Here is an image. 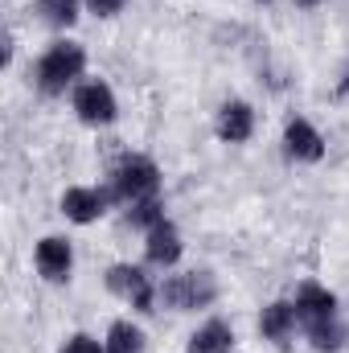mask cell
<instances>
[{"instance_id": "obj_1", "label": "cell", "mask_w": 349, "mask_h": 353, "mask_svg": "<svg viewBox=\"0 0 349 353\" xmlns=\"http://www.w3.org/2000/svg\"><path fill=\"white\" fill-rule=\"evenodd\" d=\"M83 66H87V50H83V46H74V41L50 46V50L41 54L37 70H33V74H37V90H41V94H62V90L83 74Z\"/></svg>"}, {"instance_id": "obj_2", "label": "cell", "mask_w": 349, "mask_h": 353, "mask_svg": "<svg viewBox=\"0 0 349 353\" xmlns=\"http://www.w3.org/2000/svg\"><path fill=\"white\" fill-rule=\"evenodd\" d=\"M115 181H111V197H119V201H144V197H157V185H161V169L148 161V157H140V152H128L119 165H115Z\"/></svg>"}, {"instance_id": "obj_3", "label": "cell", "mask_w": 349, "mask_h": 353, "mask_svg": "<svg viewBox=\"0 0 349 353\" xmlns=\"http://www.w3.org/2000/svg\"><path fill=\"white\" fill-rule=\"evenodd\" d=\"M173 312H193V308H210L218 296V283L210 271H185V275H169L157 292Z\"/></svg>"}, {"instance_id": "obj_4", "label": "cell", "mask_w": 349, "mask_h": 353, "mask_svg": "<svg viewBox=\"0 0 349 353\" xmlns=\"http://www.w3.org/2000/svg\"><path fill=\"white\" fill-rule=\"evenodd\" d=\"M107 288L115 292V296H123L132 308H140V312H152V283H148V275L140 271V267L132 263H115L107 271Z\"/></svg>"}, {"instance_id": "obj_5", "label": "cell", "mask_w": 349, "mask_h": 353, "mask_svg": "<svg viewBox=\"0 0 349 353\" xmlns=\"http://www.w3.org/2000/svg\"><path fill=\"white\" fill-rule=\"evenodd\" d=\"M74 111H79V119L83 123H94V128H103V123H111L115 119V94L107 83H83V87L74 90Z\"/></svg>"}, {"instance_id": "obj_6", "label": "cell", "mask_w": 349, "mask_h": 353, "mask_svg": "<svg viewBox=\"0 0 349 353\" xmlns=\"http://www.w3.org/2000/svg\"><path fill=\"white\" fill-rule=\"evenodd\" d=\"M337 316V296L329 292V288H321V283H300V292H296V321L304 325V329H312V325H321V321H333Z\"/></svg>"}, {"instance_id": "obj_7", "label": "cell", "mask_w": 349, "mask_h": 353, "mask_svg": "<svg viewBox=\"0 0 349 353\" xmlns=\"http://www.w3.org/2000/svg\"><path fill=\"white\" fill-rule=\"evenodd\" d=\"M37 271L50 279V283H66L70 279V267H74V251H70V243L66 239H58V234H50V239H41L37 243Z\"/></svg>"}, {"instance_id": "obj_8", "label": "cell", "mask_w": 349, "mask_h": 353, "mask_svg": "<svg viewBox=\"0 0 349 353\" xmlns=\"http://www.w3.org/2000/svg\"><path fill=\"white\" fill-rule=\"evenodd\" d=\"M283 152H288L292 161L312 165V161L325 157V140H321V132H317L308 119H292V123L283 128Z\"/></svg>"}, {"instance_id": "obj_9", "label": "cell", "mask_w": 349, "mask_h": 353, "mask_svg": "<svg viewBox=\"0 0 349 353\" xmlns=\"http://www.w3.org/2000/svg\"><path fill=\"white\" fill-rule=\"evenodd\" d=\"M214 128H218V140H226V144H243V140H251V132H255V111H251V103H243V99L222 103Z\"/></svg>"}, {"instance_id": "obj_10", "label": "cell", "mask_w": 349, "mask_h": 353, "mask_svg": "<svg viewBox=\"0 0 349 353\" xmlns=\"http://www.w3.org/2000/svg\"><path fill=\"white\" fill-rule=\"evenodd\" d=\"M103 210H107V193H103V189L74 185V189H66V193H62V214H66L70 222H79V226L94 222Z\"/></svg>"}, {"instance_id": "obj_11", "label": "cell", "mask_w": 349, "mask_h": 353, "mask_svg": "<svg viewBox=\"0 0 349 353\" xmlns=\"http://www.w3.org/2000/svg\"><path fill=\"white\" fill-rule=\"evenodd\" d=\"M296 304H288V300H275V304H267L259 316V333L267 341H275V345H288V337L296 333Z\"/></svg>"}, {"instance_id": "obj_12", "label": "cell", "mask_w": 349, "mask_h": 353, "mask_svg": "<svg viewBox=\"0 0 349 353\" xmlns=\"http://www.w3.org/2000/svg\"><path fill=\"white\" fill-rule=\"evenodd\" d=\"M144 251H148V263H157V267H173L181 259V234H177V226L169 218L148 230V247Z\"/></svg>"}, {"instance_id": "obj_13", "label": "cell", "mask_w": 349, "mask_h": 353, "mask_svg": "<svg viewBox=\"0 0 349 353\" xmlns=\"http://www.w3.org/2000/svg\"><path fill=\"white\" fill-rule=\"evenodd\" d=\"M230 350H235V329L226 321H206L189 337V353H230Z\"/></svg>"}, {"instance_id": "obj_14", "label": "cell", "mask_w": 349, "mask_h": 353, "mask_svg": "<svg viewBox=\"0 0 349 353\" xmlns=\"http://www.w3.org/2000/svg\"><path fill=\"white\" fill-rule=\"evenodd\" d=\"M304 333H308V341H312L321 353H337V350L349 341V329L341 325V316H333V321H321V325H312V329H304Z\"/></svg>"}, {"instance_id": "obj_15", "label": "cell", "mask_w": 349, "mask_h": 353, "mask_svg": "<svg viewBox=\"0 0 349 353\" xmlns=\"http://www.w3.org/2000/svg\"><path fill=\"white\" fill-rule=\"evenodd\" d=\"M144 350V333L132 321H115L107 329V353H140Z\"/></svg>"}, {"instance_id": "obj_16", "label": "cell", "mask_w": 349, "mask_h": 353, "mask_svg": "<svg viewBox=\"0 0 349 353\" xmlns=\"http://www.w3.org/2000/svg\"><path fill=\"white\" fill-rule=\"evenodd\" d=\"M41 21H50L54 29H66L79 21V0H37Z\"/></svg>"}, {"instance_id": "obj_17", "label": "cell", "mask_w": 349, "mask_h": 353, "mask_svg": "<svg viewBox=\"0 0 349 353\" xmlns=\"http://www.w3.org/2000/svg\"><path fill=\"white\" fill-rule=\"evenodd\" d=\"M128 222H132V226H140V230H152V226H161V222H165V210H161V201H157V197H144V201H132Z\"/></svg>"}, {"instance_id": "obj_18", "label": "cell", "mask_w": 349, "mask_h": 353, "mask_svg": "<svg viewBox=\"0 0 349 353\" xmlns=\"http://www.w3.org/2000/svg\"><path fill=\"white\" fill-rule=\"evenodd\" d=\"M62 353H107V345H99V341L87 337V333H74V337L62 345Z\"/></svg>"}, {"instance_id": "obj_19", "label": "cell", "mask_w": 349, "mask_h": 353, "mask_svg": "<svg viewBox=\"0 0 349 353\" xmlns=\"http://www.w3.org/2000/svg\"><path fill=\"white\" fill-rule=\"evenodd\" d=\"M123 4L128 0H87V8L94 17H115V12H123Z\"/></svg>"}, {"instance_id": "obj_20", "label": "cell", "mask_w": 349, "mask_h": 353, "mask_svg": "<svg viewBox=\"0 0 349 353\" xmlns=\"http://www.w3.org/2000/svg\"><path fill=\"white\" fill-rule=\"evenodd\" d=\"M300 4H317V0H300Z\"/></svg>"}, {"instance_id": "obj_21", "label": "cell", "mask_w": 349, "mask_h": 353, "mask_svg": "<svg viewBox=\"0 0 349 353\" xmlns=\"http://www.w3.org/2000/svg\"><path fill=\"white\" fill-rule=\"evenodd\" d=\"M255 4H267V0H255Z\"/></svg>"}]
</instances>
